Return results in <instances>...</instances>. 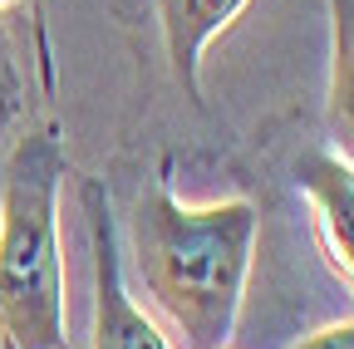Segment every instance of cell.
<instances>
[{
	"mask_svg": "<svg viewBox=\"0 0 354 349\" xmlns=\"http://www.w3.org/2000/svg\"><path fill=\"white\" fill-rule=\"evenodd\" d=\"M261 216L246 197L192 207L172 192L167 162L128 216V256L143 295L177 334V349H227L256 261Z\"/></svg>",
	"mask_w": 354,
	"mask_h": 349,
	"instance_id": "1",
	"label": "cell"
},
{
	"mask_svg": "<svg viewBox=\"0 0 354 349\" xmlns=\"http://www.w3.org/2000/svg\"><path fill=\"white\" fill-rule=\"evenodd\" d=\"M330 6V133L354 162V0Z\"/></svg>",
	"mask_w": 354,
	"mask_h": 349,
	"instance_id": "6",
	"label": "cell"
},
{
	"mask_svg": "<svg viewBox=\"0 0 354 349\" xmlns=\"http://www.w3.org/2000/svg\"><path fill=\"white\" fill-rule=\"evenodd\" d=\"M79 197H84V222H88V251H94V334H88V349H177L128 290L123 232L113 216L109 182L84 178Z\"/></svg>",
	"mask_w": 354,
	"mask_h": 349,
	"instance_id": "3",
	"label": "cell"
},
{
	"mask_svg": "<svg viewBox=\"0 0 354 349\" xmlns=\"http://www.w3.org/2000/svg\"><path fill=\"white\" fill-rule=\"evenodd\" d=\"M290 182L310 216V241L354 300V162L339 148H300Z\"/></svg>",
	"mask_w": 354,
	"mask_h": 349,
	"instance_id": "4",
	"label": "cell"
},
{
	"mask_svg": "<svg viewBox=\"0 0 354 349\" xmlns=\"http://www.w3.org/2000/svg\"><path fill=\"white\" fill-rule=\"evenodd\" d=\"M251 0H158V25L172 79L187 104L202 109V55L216 35H227Z\"/></svg>",
	"mask_w": 354,
	"mask_h": 349,
	"instance_id": "5",
	"label": "cell"
},
{
	"mask_svg": "<svg viewBox=\"0 0 354 349\" xmlns=\"http://www.w3.org/2000/svg\"><path fill=\"white\" fill-rule=\"evenodd\" d=\"M15 6V0H0V10ZM35 10V45H39V84H44V99H55V50H50V25H44V0H30Z\"/></svg>",
	"mask_w": 354,
	"mask_h": 349,
	"instance_id": "8",
	"label": "cell"
},
{
	"mask_svg": "<svg viewBox=\"0 0 354 349\" xmlns=\"http://www.w3.org/2000/svg\"><path fill=\"white\" fill-rule=\"evenodd\" d=\"M64 172L59 118L20 128L0 172V349H74L59 241Z\"/></svg>",
	"mask_w": 354,
	"mask_h": 349,
	"instance_id": "2",
	"label": "cell"
},
{
	"mask_svg": "<svg viewBox=\"0 0 354 349\" xmlns=\"http://www.w3.org/2000/svg\"><path fill=\"white\" fill-rule=\"evenodd\" d=\"M30 113V84H25V64H20V45L0 20V138L20 128Z\"/></svg>",
	"mask_w": 354,
	"mask_h": 349,
	"instance_id": "7",
	"label": "cell"
},
{
	"mask_svg": "<svg viewBox=\"0 0 354 349\" xmlns=\"http://www.w3.org/2000/svg\"><path fill=\"white\" fill-rule=\"evenodd\" d=\"M290 349H354V320H335L325 330H310L300 334Z\"/></svg>",
	"mask_w": 354,
	"mask_h": 349,
	"instance_id": "9",
	"label": "cell"
}]
</instances>
